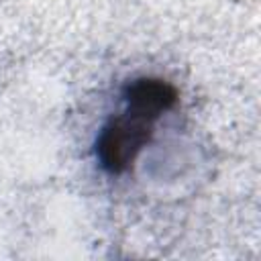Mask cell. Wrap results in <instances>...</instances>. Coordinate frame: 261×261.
<instances>
[{"mask_svg":"<svg viewBox=\"0 0 261 261\" xmlns=\"http://www.w3.org/2000/svg\"><path fill=\"white\" fill-rule=\"evenodd\" d=\"M122 108L112 114L96 139V159L110 175L128 171L155 133V122L177 102V90L161 77L141 75L124 84Z\"/></svg>","mask_w":261,"mask_h":261,"instance_id":"obj_1","label":"cell"}]
</instances>
